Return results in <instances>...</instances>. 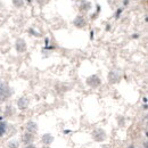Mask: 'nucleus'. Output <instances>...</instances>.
<instances>
[{
	"label": "nucleus",
	"mask_w": 148,
	"mask_h": 148,
	"mask_svg": "<svg viewBox=\"0 0 148 148\" xmlns=\"http://www.w3.org/2000/svg\"><path fill=\"white\" fill-rule=\"evenodd\" d=\"M86 82H87V86L90 87V88H97V87H99L101 84L100 77L98 75H96V74H92V75L88 76V79H87Z\"/></svg>",
	"instance_id": "nucleus-1"
},
{
	"label": "nucleus",
	"mask_w": 148,
	"mask_h": 148,
	"mask_svg": "<svg viewBox=\"0 0 148 148\" xmlns=\"http://www.w3.org/2000/svg\"><path fill=\"white\" fill-rule=\"evenodd\" d=\"M10 89H9V87L7 86V84H5L3 82H1L0 81V100L1 101H3V100H6L9 96H10Z\"/></svg>",
	"instance_id": "nucleus-2"
},
{
	"label": "nucleus",
	"mask_w": 148,
	"mask_h": 148,
	"mask_svg": "<svg viewBox=\"0 0 148 148\" xmlns=\"http://www.w3.org/2000/svg\"><path fill=\"white\" fill-rule=\"evenodd\" d=\"M92 137L96 141L101 143V141H104V140L106 139L107 136H106V132H105L103 129H96L92 132Z\"/></svg>",
	"instance_id": "nucleus-3"
},
{
	"label": "nucleus",
	"mask_w": 148,
	"mask_h": 148,
	"mask_svg": "<svg viewBox=\"0 0 148 148\" xmlns=\"http://www.w3.org/2000/svg\"><path fill=\"white\" fill-rule=\"evenodd\" d=\"M73 24L75 27H77V29H83L86 25H87V19L84 16H82V15H77L73 21Z\"/></svg>",
	"instance_id": "nucleus-4"
},
{
	"label": "nucleus",
	"mask_w": 148,
	"mask_h": 148,
	"mask_svg": "<svg viewBox=\"0 0 148 148\" xmlns=\"http://www.w3.org/2000/svg\"><path fill=\"white\" fill-rule=\"evenodd\" d=\"M26 48H27L26 42H25L23 39L19 38V39L16 40V42H15V49H16V51H17L18 54L25 53V51H26Z\"/></svg>",
	"instance_id": "nucleus-5"
},
{
	"label": "nucleus",
	"mask_w": 148,
	"mask_h": 148,
	"mask_svg": "<svg viewBox=\"0 0 148 148\" xmlns=\"http://www.w3.org/2000/svg\"><path fill=\"white\" fill-rule=\"evenodd\" d=\"M79 9L81 13H88L91 9V2L88 0H81V2L79 5Z\"/></svg>",
	"instance_id": "nucleus-6"
},
{
	"label": "nucleus",
	"mask_w": 148,
	"mask_h": 148,
	"mask_svg": "<svg viewBox=\"0 0 148 148\" xmlns=\"http://www.w3.org/2000/svg\"><path fill=\"white\" fill-rule=\"evenodd\" d=\"M29 106V99L26 97H21L18 100H17V107L19 110H26Z\"/></svg>",
	"instance_id": "nucleus-7"
},
{
	"label": "nucleus",
	"mask_w": 148,
	"mask_h": 148,
	"mask_svg": "<svg viewBox=\"0 0 148 148\" xmlns=\"http://www.w3.org/2000/svg\"><path fill=\"white\" fill-rule=\"evenodd\" d=\"M26 131H27V132H30V133H32V134H34V133L38 131L37 123H36V122H33V121H29V122H27V124H26Z\"/></svg>",
	"instance_id": "nucleus-8"
},
{
	"label": "nucleus",
	"mask_w": 148,
	"mask_h": 148,
	"mask_svg": "<svg viewBox=\"0 0 148 148\" xmlns=\"http://www.w3.org/2000/svg\"><path fill=\"white\" fill-rule=\"evenodd\" d=\"M33 139H34V136L32 133H30V132L24 133L23 137H22V140L24 141V144H30V143H32Z\"/></svg>",
	"instance_id": "nucleus-9"
},
{
	"label": "nucleus",
	"mask_w": 148,
	"mask_h": 148,
	"mask_svg": "<svg viewBox=\"0 0 148 148\" xmlns=\"http://www.w3.org/2000/svg\"><path fill=\"white\" fill-rule=\"evenodd\" d=\"M41 140H42V143H43V144L49 145V144H51V143L54 141V137H53L50 133H46V134H43V136H42Z\"/></svg>",
	"instance_id": "nucleus-10"
},
{
	"label": "nucleus",
	"mask_w": 148,
	"mask_h": 148,
	"mask_svg": "<svg viewBox=\"0 0 148 148\" xmlns=\"http://www.w3.org/2000/svg\"><path fill=\"white\" fill-rule=\"evenodd\" d=\"M119 79H120V76H119V74L116 73L115 71L110 72V74H108V81H110L111 83H115V82H117V81H119Z\"/></svg>",
	"instance_id": "nucleus-11"
},
{
	"label": "nucleus",
	"mask_w": 148,
	"mask_h": 148,
	"mask_svg": "<svg viewBox=\"0 0 148 148\" xmlns=\"http://www.w3.org/2000/svg\"><path fill=\"white\" fill-rule=\"evenodd\" d=\"M13 5L15 8H22V7H24L25 1L24 0H13Z\"/></svg>",
	"instance_id": "nucleus-12"
},
{
	"label": "nucleus",
	"mask_w": 148,
	"mask_h": 148,
	"mask_svg": "<svg viewBox=\"0 0 148 148\" xmlns=\"http://www.w3.org/2000/svg\"><path fill=\"white\" fill-rule=\"evenodd\" d=\"M6 129H7V123L6 122H0V137H2L5 134Z\"/></svg>",
	"instance_id": "nucleus-13"
},
{
	"label": "nucleus",
	"mask_w": 148,
	"mask_h": 148,
	"mask_svg": "<svg viewBox=\"0 0 148 148\" xmlns=\"http://www.w3.org/2000/svg\"><path fill=\"white\" fill-rule=\"evenodd\" d=\"M18 143L16 140H12V141L8 143V147L9 148H18Z\"/></svg>",
	"instance_id": "nucleus-14"
},
{
	"label": "nucleus",
	"mask_w": 148,
	"mask_h": 148,
	"mask_svg": "<svg viewBox=\"0 0 148 148\" xmlns=\"http://www.w3.org/2000/svg\"><path fill=\"white\" fill-rule=\"evenodd\" d=\"M36 1H37V2L39 3V5H40V6H43V5L47 2V0H36Z\"/></svg>",
	"instance_id": "nucleus-15"
},
{
	"label": "nucleus",
	"mask_w": 148,
	"mask_h": 148,
	"mask_svg": "<svg viewBox=\"0 0 148 148\" xmlns=\"http://www.w3.org/2000/svg\"><path fill=\"white\" fill-rule=\"evenodd\" d=\"M128 3H129V0H124V1H123V5H124V6H128Z\"/></svg>",
	"instance_id": "nucleus-16"
},
{
	"label": "nucleus",
	"mask_w": 148,
	"mask_h": 148,
	"mask_svg": "<svg viewBox=\"0 0 148 148\" xmlns=\"http://www.w3.org/2000/svg\"><path fill=\"white\" fill-rule=\"evenodd\" d=\"M121 12H122V9H119V10H117V14H116V17H119V16H120V14H121Z\"/></svg>",
	"instance_id": "nucleus-17"
},
{
	"label": "nucleus",
	"mask_w": 148,
	"mask_h": 148,
	"mask_svg": "<svg viewBox=\"0 0 148 148\" xmlns=\"http://www.w3.org/2000/svg\"><path fill=\"white\" fill-rule=\"evenodd\" d=\"M25 148H37V147H36L34 145H29V146H26Z\"/></svg>",
	"instance_id": "nucleus-18"
},
{
	"label": "nucleus",
	"mask_w": 148,
	"mask_h": 148,
	"mask_svg": "<svg viewBox=\"0 0 148 148\" xmlns=\"http://www.w3.org/2000/svg\"><path fill=\"white\" fill-rule=\"evenodd\" d=\"M101 148H110V147H108V146H103Z\"/></svg>",
	"instance_id": "nucleus-19"
},
{
	"label": "nucleus",
	"mask_w": 148,
	"mask_h": 148,
	"mask_svg": "<svg viewBox=\"0 0 148 148\" xmlns=\"http://www.w3.org/2000/svg\"><path fill=\"white\" fill-rule=\"evenodd\" d=\"M129 148H134V147H133V146H130V147Z\"/></svg>",
	"instance_id": "nucleus-20"
},
{
	"label": "nucleus",
	"mask_w": 148,
	"mask_h": 148,
	"mask_svg": "<svg viewBox=\"0 0 148 148\" xmlns=\"http://www.w3.org/2000/svg\"><path fill=\"white\" fill-rule=\"evenodd\" d=\"M45 148H49V147H45Z\"/></svg>",
	"instance_id": "nucleus-21"
},
{
	"label": "nucleus",
	"mask_w": 148,
	"mask_h": 148,
	"mask_svg": "<svg viewBox=\"0 0 148 148\" xmlns=\"http://www.w3.org/2000/svg\"><path fill=\"white\" fill-rule=\"evenodd\" d=\"M133 1H137V0H133Z\"/></svg>",
	"instance_id": "nucleus-22"
},
{
	"label": "nucleus",
	"mask_w": 148,
	"mask_h": 148,
	"mask_svg": "<svg viewBox=\"0 0 148 148\" xmlns=\"http://www.w3.org/2000/svg\"><path fill=\"white\" fill-rule=\"evenodd\" d=\"M80 1H81V0H80Z\"/></svg>",
	"instance_id": "nucleus-23"
}]
</instances>
